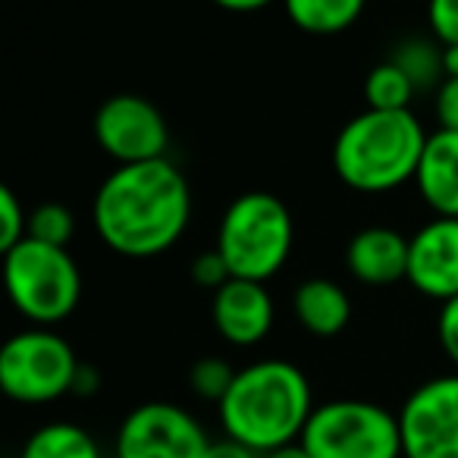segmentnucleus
<instances>
[{
  "mask_svg": "<svg viewBox=\"0 0 458 458\" xmlns=\"http://www.w3.org/2000/svg\"><path fill=\"white\" fill-rule=\"evenodd\" d=\"M191 220V189L170 157L120 164L91 198V226L114 255L148 261L170 251Z\"/></svg>",
  "mask_w": 458,
  "mask_h": 458,
  "instance_id": "nucleus-1",
  "label": "nucleus"
},
{
  "mask_svg": "<svg viewBox=\"0 0 458 458\" xmlns=\"http://www.w3.org/2000/svg\"><path fill=\"white\" fill-rule=\"evenodd\" d=\"M314 405L311 383L299 364L261 358L236 370V380L216 405V420L223 437L239 439L264 455L301 439Z\"/></svg>",
  "mask_w": 458,
  "mask_h": 458,
  "instance_id": "nucleus-2",
  "label": "nucleus"
},
{
  "mask_svg": "<svg viewBox=\"0 0 458 458\" xmlns=\"http://www.w3.org/2000/svg\"><path fill=\"white\" fill-rule=\"evenodd\" d=\"M427 129L408 110L364 107L333 141V173L358 195H386L414 182Z\"/></svg>",
  "mask_w": 458,
  "mask_h": 458,
  "instance_id": "nucleus-3",
  "label": "nucleus"
},
{
  "mask_svg": "<svg viewBox=\"0 0 458 458\" xmlns=\"http://www.w3.org/2000/svg\"><path fill=\"white\" fill-rule=\"evenodd\" d=\"M295 245V223L274 191H245L226 204L214 249L236 280L267 283L286 267Z\"/></svg>",
  "mask_w": 458,
  "mask_h": 458,
  "instance_id": "nucleus-4",
  "label": "nucleus"
},
{
  "mask_svg": "<svg viewBox=\"0 0 458 458\" xmlns=\"http://www.w3.org/2000/svg\"><path fill=\"white\" fill-rule=\"evenodd\" d=\"M4 286L20 318L32 327H57L82 301V270L64 245L22 239L4 251Z\"/></svg>",
  "mask_w": 458,
  "mask_h": 458,
  "instance_id": "nucleus-5",
  "label": "nucleus"
},
{
  "mask_svg": "<svg viewBox=\"0 0 458 458\" xmlns=\"http://www.w3.org/2000/svg\"><path fill=\"white\" fill-rule=\"evenodd\" d=\"M314 458H402L399 414L368 399H330L314 405L301 433Z\"/></svg>",
  "mask_w": 458,
  "mask_h": 458,
  "instance_id": "nucleus-6",
  "label": "nucleus"
},
{
  "mask_svg": "<svg viewBox=\"0 0 458 458\" xmlns=\"http://www.w3.org/2000/svg\"><path fill=\"white\" fill-rule=\"evenodd\" d=\"M79 364L76 349L54 327H29L0 349V389L20 405H51L72 395Z\"/></svg>",
  "mask_w": 458,
  "mask_h": 458,
  "instance_id": "nucleus-7",
  "label": "nucleus"
},
{
  "mask_svg": "<svg viewBox=\"0 0 458 458\" xmlns=\"http://www.w3.org/2000/svg\"><path fill=\"white\" fill-rule=\"evenodd\" d=\"M214 439L191 411L173 402H141L123 418L114 458H204Z\"/></svg>",
  "mask_w": 458,
  "mask_h": 458,
  "instance_id": "nucleus-8",
  "label": "nucleus"
},
{
  "mask_svg": "<svg viewBox=\"0 0 458 458\" xmlns=\"http://www.w3.org/2000/svg\"><path fill=\"white\" fill-rule=\"evenodd\" d=\"M402 458H458V370L411 389L399 408Z\"/></svg>",
  "mask_w": 458,
  "mask_h": 458,
  "instance_id": "nucleus-9",
  "label": "nucleus"
},
{
  "mask_svg": "<svg viewBox=\"0 0 458 458\" xmlns=\"http://www.w3.org/2000/svg\"><path fill=\"white\" fill-rule=\"evenodd\" d=\"M95 141L101 151L120 164L160 160L170 151V126L164 114L141 95H114L95 114Z\"/></svg>",
  "mask_w": 458,
  "mask_h": 458,
  "instance_id": "nucleus-10",
  "label": "nucleus"
},
{
  "mask_svg": "<svg viewBox=\"0 0 458 458\" xmlns=\"http://www.w3.org/2000/svg\"><path fill=\"white\" fill-rule=\"evenodd\" d=\"M414 293L433 301L458 295V216H437L420 223L408 236V280Z\"/></svg>",
  "mask_w": 458,
  "mask_h": 458,
  "instance_id": "nucleus-11",
  "label": "nucleus"
},
{
  "mask_svg": "<svg viewBox=\"0 0 458 458\" xmlns=\"http://www.w3.org/2000/svg\"><path fill=\"white\" fill-rule=\"evenodd\" d=\"M210 320H214L216 336L236 349H251L264 343L276 320V305L267 283L236 280V276L223 283L210 301Z\"/></svg>",
  "mask_w": 458,
  "mask_h": 458,
  "instance_id": "nucleus-12",
  "label": "nucleus"
},
{
  "mask_svg": "<svg viewBox=\"0 0 458 458\" xmlns=\"http://www.w3.org/2000/svg\"><path fill=\"white\" fill-rule=\"evenodd\" d=\"M345 270L370 289H386L408 280V236L395 226H364L345 245Z\"/></svg>",
  "mask_w": 458,
  "mask_h": 458,
  "instance_id": "nucleus-13",
  "label": "nucleus"
},
{
  "mask_svg": "<svg viewBox=\"0 0 458 458\" xmlns=\"http://www.w3.org/2000/svg\"><path fill=\"white\" fill-rule=\"evenodd\" d=\"M414 189L437 216H458V132L433 129L420 154Z\"/></svg>",
  "mask_w": 458,
  "mask_h": 458,
  "instance_id": "nucleus-14",
  "label": "nucleus"
},
{
  "mask_svg": "<svg viewBox=\"0 0 458 458\" xmlns=\"http://www.w3.org/2000/svg\"><path fill=\"white\" fill-rule=\"evenodd\" d=\"M293 314L305 333L318 339H333L349 327L352 299L336 280L311 276L293 293Z\"/></svg>",
  "mask_w": 458,
  "mask_h": 458,
  "instance_id": "nucleus-15",
  "label": "nucleus"
},
{
  "mask_svg": "<svg viewBox=\"0 0 458 458\" xmlns=\"http://www.w3.org/2000/svg\"><path fill=\"white\" fill-rule=\"evenodd\" d=\"M20 458H104V452L82 424L47 420L26 437Z\"/></svg>",
  "mask_w": 458,
  "mask_h": 458,
  "instance_id": "nucleus-16",
  "label": "nucleus"
},
{
  "mask_svg": "<svg viewBox=\"0 0 458 458\" xmlns=\"http://www.w3.org/2000/svg\"><path fill=\"white\" fill-rule=\"evenodd\" d=\"M368 0H283L289 22L305 35H343L361 20Z\"/></svg>",
  "mask_w": 458,
  "mask_h": 458,
  "instance_id": "nucleus-17",
  "label": "nucleus"
},
{
  "mask_svg": "<svg viewBox=\"0 0 458 458\" xmlns=\"http://www.w3.org/2000/svg\"><path fill=\"white\" fill-rule=\"evenodd\" d=\"M393 64L402 66L411 85L420 91H437L445 79V66H443V45L437 38H405L402 45H395V51L389 54Z\"/></svg>",
  "mask_w": 458,
  "mask_h": 458,
  "instance_id": "nucleus-18",
  "label": "nucleus"
},
{
  "mask_svg": "<svg viewBox=\"0 0 458 458\" xmlns=\"http://www.w3.org/2000/svg\"><path fill=\"white\" fill-rule=\"evenodd\" d=\"M414 95H418V89L393 60L377 64L364 79V104L374 110H408Z\"/></svg>",
  "mask_w": 458,
  "mask_h": 458,
  "instance_id": "nucleus-19",
  "label": "nucleus"
},
{
  "mask_svg": "<svg viewBox=\"0 0 458 458\" xmlns=\"http://www.w3.org/2000/svg\"><path fill=\"white\" fill-rule=\"evenodd\" d=\"M72 236H76V214L60 201H45L35 210H29V236L38 242L64 245L70 249Z\"/></svg>",
  "mask_w": 458,
  "mask_h": 458,
  "instance_id": "nucleus-20",
  "label": "nucleus"
},
{
  "mask_svg": "<svg viewBox=\"0 0 458 458\" xmlns=\"http://www.w3.org/2000/svg\"><path fill=\"white\" fill-rule=\"evenodd\" d=\"M236 380V368L226 361V358H198L189 370V386L198 399L210 402V405H220V399L226 395V389Z\"/></svg>",
  "mask_w": 458,
  "mask_h": 458,
  "instance_id": "nucleus-21",
  "label": "nucleus"
},
{
  "mask_svg": "<svg viewBox=\"0 0 458 458\" xmlns=\"http://www.w3.org/2000/svg\"><path fill=\"white\" fill-rule=\"evenodd\" d=\"M29 236V214L10 185L0 189V251L13 249Z\"/></svg>",
  "mask_w": 458,
  "mask_h": 458,
  "instance_id": "nucleus-22",
  "label": "nucleus"
},
{
  "mask_svg": "<svg viewBox=\"0 0 458 458\" xmlns=\"http://www.w3.org/2000/svg\"><path fill=\"white\" fill-rule=\"evenodd\" d=\"M427 26L439 45H458V0H427Z\"/></svg>",
  "mask_w": 458,
  "mask_h": 458,
  "instance_id": "nucleus-23",
  "label": "nucleus"
},
{
  "mask_svg": "<svg viewBox=\"0 0 458 458\" xmlns=\"http://www.w3.org/2000/svg\"><path fill=\"white\" fill-rule=\"evenodd\" d=\"M189 274H191V283H195V286L210 289V293H216V289H220L223 283L233 280V274H229L226 261H223V255L216 249L201 251V255H198L195 261H191Z\"/></svg>",
  "mask_w": 458,
  "mask_h": 458,
  "instance_id": "nucleus-24",
  "label": "nucleus"
},
{
  "mask_svg": "<svg viewBox=\"0 0 458 458\" xmlns=\"http://www.w3.org/2000/svg\"><path fill=\"white\" fill-rule=\"evenodd\" d=\"M437 339L443 355L452 361V368L458 370V295L439 305L437 314Z\"/></svg>",
  "mask_w": 458,
  "mask_h": 458,
  "instance_id": "nucleus-25",
  "label": "nucleus"
},
{
  "mask_svg": "<svg viewBox=\"0 0 458 458\" xmlns=\"http://www.w3.org/2000/svg\"><path fill=\"white\" fill-rule=\"evenodd\" d=\"M433 114H437V129L458 132V76H445L443 85L433 91Z\"/></svg>",
  "mask_w": 458,
  "mask_h": 458,
  "instance_id": "nucleus-26",
  "label": "nucleus"
},
{
  "mask_svg": "<svg viewBox=\"0 0 458 458\" xmlns=\"http://www.w3.org/2000/svg\"><path fill=\"white\" fill-rule=\"evenodd\" d=\"M204 458H261V452H255L251 445L239 443L233 437H223V439H214Z\"/></svg>",
  "mask_w": 458,
  "mask_h": 458,
  "instance_id": "nucleus-27",
  "label": "nucleus"
},
{
  "mask_svg": "<svg viewBox=\"0 0 458 458\" xmlns=\"http://www.w3.org/2000/svg\"><path fill=\"white\" fill-rule=\"evenodd\" d=\"M98 389H101V374H98L91 364H79L76 383H72V395H76V399H91Z\"/></svg>",
  "mask_w": 458,
  "mask_h": 458,
  "instance_id": "nucleus-28",
  "label": "nucleus"
},
{
  "mask_svg": "<svg viewBox=\"0 0 458 458\" xmlns=\"http://www.w3.org/2000/svg\"><path fill=\"white\" fill-rule=\"evenodd\" d=\"M210 4H216L226 13H258V10L270 7L274 0H210Z\"/></svg>",
  "mask_w": 458,
  "mask_h": 458,
  "instance_id": "nucleus-29",
  "label": "nucleus"
},
{
  "mask_svg": "<svg viewBox=\"0 0 458 458\" xmlns=\"http://www.w3.org/2000/svg\"><path fill=\"white\" fill-rule=\"evenodd\" d=\"M261 458H314V455L301 445V439H295V443H286V445H280V449L264 452Z\"/></svg>",
  "mask_w": 458,
  "mask_h": 458,
  "instance_id": "nucleus-30",
  "label": "nucleus"
},
{
  "mask_svg": "<svg viewBox=\"0 0 458 458\" xmlns=\"http://www.w3.org/2000/svg\"><path fill=\"white\" fill-rule=\"evenodd\" d=\"M443 66L445 76H458V45H443Z\"/></svg>",
  "mask_w": 458,
  "mask_h": 458,
  "instance_id": "nucleus-31",
  "label": "nucleus"
}]
</instances>
